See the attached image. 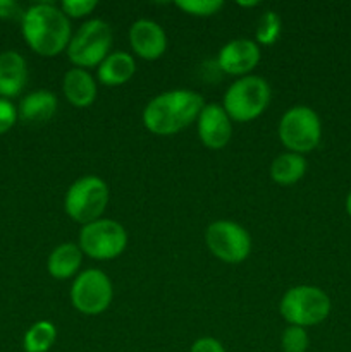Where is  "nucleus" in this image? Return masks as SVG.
Listing matches in <instances>:
<instances>
[{"label": "nucleus", "mask_w": 351, "mask_h": 352, "mask_svg": "<svg viewBox=\"0 0 351 352\" xmlns=\"http://www.w3.org/2000/svg\"><path fill=\"white\" fill-rule=\"evenodd\" d=\"M114 287L105 272L88 268L76 275L71 285V302L79 313L88 316L100 315L110 306Z\"/></svg>", "instance_id": "obj_10"}, {"label": "nucleus", "mask_w": 351, "mask_h": 352, "mask_svg": "<svg viewBox=\"0 0 351 352\" xmlns=\"http://www.w3.org/2000/svg\"><path fill=\"white\" fill-rule=\"evenodd\" d=\"M189 352H226L222 344L213 337H200L191 344Z\"/></svg>", "instance_id": "obj_27"}, {"label": "nucleus", "mask_w": 351, "mask_h": 352, "mask_svg": "<svg viewBox=\"0 0 351 352\" xmlns=\"http://www.w3.org/2000/svg\"><path fill=\"white\" fill-rule=\"evenodd\" d=\"M96 0H64L61 6L62 12L67 17H85L96 9Z\"/></svg>", "instance_id": "obj_24"}, {"label": "nucleus", "mask_w": 351, "mask_h": 352, "mask_svg": "<svg viewBox=\"0 0 351 352\" xmlns=\"http://www.w3.org/2000/svg\"><path fill=\"white\" fill-rule=\"evenodd\" d=\"M198 138L210 150H222L233 138V120L222 105L209 103L196 119Z\"/></svg>", "instance_id": "obj_11"}, {"label": "nucleus", "mask_w": 351, "mask_h": 352, "mask_svg": "<svg viewBox=\"0 0 351 352\" xmlns=\"http://www.w3.org/2000/svg\"><path fill=\"white\" fill-rule=\"evenodd\" d=\"M310 346V337L306 329L289 325L281 336L282 352H306Z\"/></svg>", "instance_id": "obj_22"}, {"label": "nucleus", "mask_w": 351, "mask_h": 352, "mask_svg": "<svg viewBox=\"0 0 351 352\" xmlns=\"http://www.w3.org/2000/svg\"><path fill=\"white\" fill-rule=\"evenodd\" d=\"M176 6L189 16L209 17L219 12L224 7L222 0H178Z\"/></svg>", "instance_id": "obj_23"}, {"label": "nucleus", "mask_w": 351, "mask_h": 352, "mask_svg": "<svg viewBox=\"0 0 351 352\" xmlns=\"http://www.w3.org/2000/svg\"><path fill=\"white\" fill-rule=\"evenodd\" d=\"M62 91L71 105L89 107L96 98V81L86 69H69L62 79Z\"/></svg>", "instance_id": "obj_15"}, {"label": "nucleus", "mask_w": 351, "mask_h": 352, "mask_svg": "<svg viewBox=\"0 0 351 352\" xmlns=\"http://www.w3.org/2000/svg\"><path fill=\"white\" fill-rule=\"evenodd\" d=\"M205 107L203 96L193 89H171L151 98L143 110V126L158 136H171L198 119Z\"/></svg>", "instance_id": "obj_1"}, {"label": "nucleus", "mask_w": 351, "mask_h": 352, "mask_svg": "<svg viewBox=\"0 0 351 352\" xmlns=\"http://www.w3.org/2000/svg\"><path fill=\"white\" fill-rule=\"evenodd\" d=\"M279 140L291 153L305 155L315 150L322 140V122L312 107L296 105L286 110L279 120Z\"/></svg>", "instance_id": "obj_6"}, {"label": "nucleus", "mask_w": 351, "mask_h": 352, "mask_svg": "<svg viewBox=\"0 0 351 352\" xmlns=\"http://www.w3.org/2000/svg\"><path fill=\"white\" fill-rule=\"evenodd\" d=\"M112 28L103 19H89L83 24L67 47V57L76 67L89 69L100 65L110 54Z\"/></svg>", "instance_id": "obj_7"}, {"label": "nucleus", "mask_w": 351, "mask_h": 352, "mask_svg": "<svg viewBox=\"0 0 351 352\" xmlns=\"http://www.w3.org/2000/svg\"><path fill=\"white\" fill-rule=\"evenodd\" d=\"M260 62V47L248 38L231 40L220 48L217 64L219 69L231 76H248Z\"/></svg>", "instance_id": "obj_12"}, {"label": "nucleus", "mask_w": 351, "mask_h": 352, "mask_svg": "<svg viewBox=\"0 0 351 352\" xmlns=\"http://www.w3.org/2000/svg\"><path fill=\"white\" fill-rule=\"evenodd\" d=\"M306 174V160L303 155L286 151L274 158L270 165V177L275 184L292 186Z\"/></svg>", "instance_id": "obj_19"}, {"label": "nucleus", "mask_w": 351, "mask_h": 352, "mask_svg": "<svg viewBox=\"0 0 351 352\" xmlns=\"http://www.w3.org/2000/svg\"><path fill=\"white\" fill-rule=\"evenodd\" d=\"M17 119L19 117H17V109L14 103L7 98H0V134L12 129Z\"/></svg>", "instance_id": "obj_25"}, {"label": "nucleus", "mask_w": 351, "mask_h": 352, "mask_svg": "<svg viewBox=\"0 0 351 352\" xmlns=\"http://www.w3.org/2000/svg\"><path fill=\"white\" fill-rule=\"evenodd\" d=\"M28 81V65L19 52L7 50L0 54V96L12 98L23 91Z\"/></svg>", "instance_id": "obj_14"}, {"label": "nucleus", "mask_w": 351, "mask_h": 352, "mask_svg": "<svg viewBox=\"0 0 351 352\" xmlns=\"http://www.w3.org/2000/svg\"><path fill=\"white\" fill-rule=\"evenodd\" d=\"M237 6H241V7H257L258 0H253V2H237Z\"/></svg>", "instance_id": "obj_28"}, {"label": "nucleus", "mask_w": 351, "mask_h": 352, "mask_svg": "<svg viewBox=\"0 0 351 352\" xmlns=\"http://www.w3.org/2000/svg\"><path fill=\"white\" fill-rule=\"evenodd\" d=\"M78 246L93 260H114L126 250L127 232L116 220L100 219L83 226Z\"/></svg>", "instance_id": "obj_8"}, {"label": "nucleus", "mask_w": 351, "mask_h": 352, "mask_svg": "<svg viewBox=\"0 0 351 352\" xmlns=\"http://www.w3.org/2000/svg\"><path fill=\"white\" fill-rule=\"evenodd\" d=\"M282 30V21L279 17L277 12L274 10H267V12L262 14V17L258 19L257 24V43L258 45H274L275 41L281 36Z\"/></svg>", "instance_id": "obj_21"}, {"label": "nucleus", "mask_w": 351, "mask_h": 352, "mask_svg": "<svg viewBox=\"0 0 351 352\" xmlns=\"http://www.w3.org/2000/svg\"><path fill=\"white\" fill-rule=\"evenodd\" d=\"M57 339V329L48 320L33 323L24 333L23 349L26 352H48Z\"/></svg>", "instance_id": "obj_20"}, {"label": "nucleus", "mask_w": 351, "mask_h": 352, "mask_svg": "<svg viewBox=\"0 0 351 352\" xmlns=\"http://www.w3.org/2000/svg\"><path fill=\"white\" fill-rule=\"evenodd\" d=\"M346 212H348V215L351 217V191H350V195H348V198H346Z\"/></svg>", "instance_id": "obj_29"}, {"label": "nucleus", "mask_w": 351, "mask_h": 352, "mask_svg": "<svg viewBox=\"0 0 351 352\" xmlns=\"http://www.w3.org/2000/svg\"><path fill=\"white\" fill-rule=\"evenodd\" d=\"M270 85L262 76L248 74L236 79L224 95L222 107L236 122H250L260 117L270 103Z\"/></svg>", "instance_id": "obj_3"}, {"label": "nucleus", "mask_w": 351, "mask_h": 352, "mask_svg": "<svg viewBox=\"0 0 351 352\" xmlns=\"http://www.w3.org/2000/svg\"><path fill=\"white\" fill-rule=\"evenodd\" d=\"M23 36L33 52L41 57H55L67 50L71 41V21L54 3H34L24 10Z\"/></svg>", "instance_id": "obj_2"}, {"label": "nucleus", "mask_w": 351, "mask_h": 352, "mask_svg": "<svg viewBox=\"0 0 351 352\" xmlns=\"http://www.w3.org/2000/svg\"><path fill=\"white\" fill-rule=\"evenodd\" d=\"M83 263V251L74 243H62L48 254L47 270L57 280H67V278L78 275Z\"/></svg>", "instance_id": "obj_18"}, {"label": "nucleus", "mask_w": 351, "mask_h": 352, "mask_svg": "<svg viewBox=\"0 0 351 352\" xmlns=\"http://www.w3.org/2000/svg\"><path fill=\"white\" fill-rule=\"evenodd\" d=\"M58 109L57 95L48 89H36L24 96L17 109V117L28 124H43L55 116Z\"/></svg>", "instance_id": "obj_16"}, {"label": "nucleus", "mask_w": 351, "mask_h": 352, "mask_svg": "<svg viewBox=\"0 0 351 352\" xmlns=\"http://www.w3.org/2000/svg\"><path fill=\"white\" fill-rule=\"evenodd\" d=\"M330 298L315 285H296L282 296L279 313L289 325L313 327L330 315Z\"/></svg>", "instance_id": "obj_5"}, {"label": "nucleus", "mask_w": 351, "mask_h": 352, "mask_svg": "<svg viewBox=\"0 0 351 352\" xmlns=\"http://www.w3.org/2000/svg\"><path fill=\"white\" fill-rule=\"evenodd\" d=\"M24 10L14 0H0V19L23 21Z\"/></svg>", "instance_id": "obj_26"}, {"label": "nucleus", "mask_w": 351, "mask_h": 352, "mask_svg": "<svg viewBox=\"0 0 351 352\" xmlns=\"http://www.w3.org/2000/svg\"><path fill=\"white\" fill-rule=\"evenodd\" d=\"M109 186L98 175H83L69 186L64 210L76 223L88 226L102 219L109 205Z\"/></svg>", "instance_id": "obj_4"}, {"label": "nucleus", "mask_w": 351, "mask_h": 352, "mask_svg": "<svg viewBox=\"0 0 351 352\" xmlns=\"http://www.w3.org/2000/svg\"><path fill=\"white\" fill-rule=\"evenodd\" d=\"M136 72L134 57L127 52H112L96 69V78L105 86H120L129 81Z\"/></svg>", "instance_id": "obj_17"}, {"label": "nucleus", "mask_w": 351, "mask_h": 352, "mask_svg": "<svg viewBox=\"0 0 351 352\" xmlns=\"http://www.w3.org/2000/svg\"><path fill=\"white\" fill-rule=\"evenodd\" d=\"M129 45L138 57L145 60H157L165 54L167 34L155 21L138 19L129 28Z\"/></svg>", "instance_id": "obj_13"}, {"label": "nucleus", "mask_w": 351, "mask_h": 352, "mask_svg": "<svg viewBox=\"0 0 351 352\" xmlns=\"http://www.w3.org/2000/svg\"><path fill=\"white\" fill-rule=\"evenodd\" d=\"M205 243L210 253L229 265L243 263L251 253L248 230L233 220H215L206 227Z\"/></svg>", "instance_id": "obj_9"}]
</instances>
